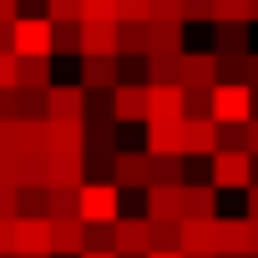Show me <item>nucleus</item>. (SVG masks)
<instances>
[{
	"label": "nucleus",
	"mask_w": 258,
	"mask_h": 258,
	"mask_svg": "<svg viewBox=\"0 0 258 258\" xmlns=\"http://www.w3.org/2000/svg\"><path fill=\"white\" fill-rule=\"evenodd\" d=\"M208 182L218 192H248L253 187V157L248 152H213L208 157Z\"/></svg>",
	"instance_id": "f257e3e1"
},
{
	"label": "nucleus",
	"mask_w": 258,
	"mask_h": 258,
	"mask_svg": "<svg viewBox=\"0 0 258 258\" xmlns=\"http://www.w3.org/2000/svg\"><path fill=\"white\" fill-rule=\"evenodd\" d=\"M11 56L16 61H51V21L36 16V21H16L11 26Z\"/></svg>",
	"instance_id": "f03ea898"
},
{
	"label": "nucleus",
	"mask_w": 258,
	"mask_h": 258,
	"mask_svg": "<svg viewBox=\"0 0 258 258\" xmlns=\"http://www.w3.org/2000/svg\"><path fill=\"white\" fill-rule=\"evenodd\" d=\"M121 218V192L111 182H86L81 187V223L86 228H111Z\"/></svg>",
	"instance_id": "7ed1b4c3"
},
{
	"label": "nucleus",
	"mask_w": 258,
	"mask_h": 258,
	"mask_svg": "<svg viewBox=\"0 0 258 258\" xmlns=\"http://www.w3.org/2000/svg\"><path fill=\"white\" fill-rule=\"evenodd\" d=\"M218 126H243V121H253V91L248 86H228V81H218L213 86V111H208Z\"/></svg>",
	"instance_id": "20e7f679"
},
{
	"label": "nucleus",
	"mask_w": 258,
	"mask_h": 258,
	"mask_svg": "<svg viewBox=\"0 0 258 258\" xmlns=\"http://www.w3.org/2000/svg\"><path fill=\"white\" fill-rule=\"evenodd\" d=\"M46 121H56V126H86V91L81 86H51L46 91Z\"/></svg>",
	"instance_id": "39448f33"
},
{
	"label": "nucleus",
	"mask_w": 258,
	"mask_h": 258,
	"mask_svg": "<svg viewBox=\"0 0 258 258\" xmlns=\"http://www.w3.org/2000/svg\"><path fill=\"white\" fill-rule=\"evenodd\" d=\"M111 187L116 192H132V187H152V157L147 152H116L111 157Z\"/></svg>",
	"instance_id": "423d86ee"
},
{
	"label": "nucleus",
	"mask_w": 258,
	"mask_h": 258,
	"mask_svg": "<svg viewBox=\"0 0 258 258\" xmlns=\"http://www.w3.org/2000/svg\"><path fill=\"white\" fill-rule=\"evenodd\" d=\"M111 253L116 258H147L152 253V238H147V218H116L111 223Z\"/></svg>",
	"instance_id": "0eeeda50"
},
{
	"label": "nucleus",
	"mask_w": 258,
	"mask_h": 258,
	"mask_svg": "<svg viewBox=\"0 0 258 258\" xmlns=\"http://www.w3.org/2000/svg\"><path fill=\"white\" fill-rule=\"evenodd\" d=\"M182 258H218V218H182V238H177Z\"/></svg>",
	"instance_id": "6e6552de"
},
{
	"label": "nucleus",
	"mask_w": 258,
	"mask_h": 258,
	"mask_svg": "<svg viewBox=\"0 0 258 258\" xmlns=\"http://www.w3.org/2000/svg\"><path fill=\"white\" fill-rule=\"evenodd\" d=\"M182 116V86H147V126H177Z\"/></svg>",
	"instance_id": "1a4fd4ad"
},
{
	"label": "nucleus",
	"mask_w": 258,
	"mask_h": 258,
	"mask_svg": "<svg viewBox=\"0 0 258 258\" xmlns=\"http://www.w3.org/2000/svg\"><path fill=\"white\" fill-rule=\"evenodd\" d=\"M16 258H51V223L16 218Z\"/></svg>",
	"instance_id": "9d476101"
},
{
	"label": "nucleus",
	"mask_w": 258,
	"mask_h": 258,
	"mask_svg": "<svg viewBox=\"0 0 258 258\" xmlns=\"http://www.w3.org/2000/svg\"><path fill=\"white\" fill-rule=\"evenodd\" d=\"M111 121H147V81H121L111 91Z\"/></svg>",
	"instance_id": "9b49d317"
},
{
	"label": "nucleus",
	"mask_w": 258,
	"mask_h": 258,
	"mask_svg": "<svg viewBox=\"0 0 258 258\" xmlns=\"http://www.w3.org/2000/svg\"><path fill=\"white\" fill-rule=\"evenodd\" d=\"M213 152H218V121L182 116V157H213Z\"/></svg>",
	"instance_id": "f8f14e48"
},
{
	"label": "nucleus",
	"mask_w": 258,
	"mask_h": 258,
	"mask_svg": "<svg viewBox=\"0 0 258 258\" xmlns=\"http://www.w3.org/2000/svg\"><path fill=\"white\" fill-rule=\"evenodd\" d=\"M213 86H218V56L182 51V91H213Z\"/></svg>",
	"instance_id": "ddd939ff"
},
{
	"label": "nucleus",
	"mask_w": 258,
	"mask_h": 258,
	"mask_svg": "<svg viewBox=\"0 0 258 258\" xmlns=\"http://www.w3.org/2000/svg\"><path fill=\"white\" fill-rule=\"evenodd\" d=\"M121 86V61L116 56H86L81 61V91H116Z\"/></svg>",
	"instance_id": "4468645a"
},
{
	"label": "nucleus",
	"mask_w": 258,
	"mask_h": 258,
	"mask_svg": "<svg viewBox=\"0 0 258 258\" xmlns=\"http://www.w3.org/2000/svg\"><path fill=\"white\" fill-rule=\"evenodd\" d=\"M81 253H86V223L81 218L51 223V258H81Z\"/></svg>",
	"instance_id": "2eb2a0df"
},
{
	"label": "nucleus",
	"mask_w": 258,
	"mask_h": 258,
	"mask_svg": "<svg viewBox=\"0 0 258 258\" xmlns=\"http://www.w3.org/2000/svg\"><path fill=\"white\" fill-rule=\"evenodd\" d=\"M116 56V21H81V61Z\"/></svg>",
	"instance_id": "dca6fc26"
},
{
	"label": "nucleus",
	"mask_w": 258,
	"mask_h": 258,
	"mask_svg": "<svg viewBox=\"0 0 258 258\" xmlns=\"http://www.w3.org/2000/svg\"><path fill=\"white\" fill-rule=\"evenodd\" d=\"M218 258H248V218H218Z\"/></svg>",
	"instance_id": "f3484780"
},
{
	"label": "nucleus",
	"mask_w": 258,
	"mask_h": 258,
	"mask_svg": "<svg viewBox=\"0 0 258 258\" xmlns=\"http://www.w3.org/2000/svg\"><path fill=\"white\" fill-rule=\"evenodd\" d=\"M182 218H218V187L213 182H187L182 187Z\"/></svg>",
	"instance_id": "a211bd4d"
},
{
	"label": "nucleus",
	"mask_w": 258,
	"mask_h": 258,
	"mask_svg": "<svg viewBox=\"0 0 258 258\" xmlns=\"http://www.w3.org/2000/svg\"><path fill=\"white\" fill-rule=\"evenodd\" d=\"M147 218L182 223V187H147Z\"/></svg>",
	"instance_id": "6ab92c4d"
},
{
	"label": "nucleus",
	"mask_w": 258,
	"mask_h": 258,
	"mask_svg": "<svg viewBox=\"0 0 258 258\" xmlns=\"http://www.w3.org/2000/svg\"><path fill=\"white\" fill-rule=\"evenodd\" d=\"M147 46H152V56H177L182 51V26L177 21H152L147 26Z\"/></svg>",
	"instance_id": "aec40b11"
},
{
	"label": "nucleus",
	"mask_w": 258,
	"mask_h": 258,
	"mask_svg": "<svg viewBox=\"0 0 258 258\" xmlns=\"http://www.w3.org/2000/svg\"><path fill=\"white\" fill-rule=\"evenodd\" d=\"M213 56H218V61L248 56V26H218V31H213Z\"/></svg>",
	"instance_id": "412c9836"
},
{
	"label": "nucleus",
	"mask_w": 258,
	"mask_h": 258,
	"mask_svg": "<svg viewBox=\"0 0 258 258\" xmlns=\"http://www.w3.org/2000/svg\"><path fill=\"white\" fill-rule=\"evenodd\" d=\"M147 157H182V121L177 126H147Z\"/></svg>",
	"instance_id": "4be33fe9"
},
{
	"label": "nucleus",
	"mask_w": 258,
	"mask_h": 258,
	"mask_svg": "<svg viewBox=\"0 0 258 258\" xmlns=\"http://www.w3.org/2000/svg\"><path fill=\"white\" fill-rule=\"evenodd\" d=\"M147 86H182V51L177 56H147Z\"/></svg>",
	"instance_id": "5701e85b"
},
{
	"label": "nucleus",
	"mask_w": 258,
	"mask_h": 258,
	"mask_svg": "<svg viewBox=\"0 0 258 258\" xmlns=\"http://www.w3.org/2000/svg\"><path fill=\"white\" fill-rule=\"evenodd\" d=\"M51 61H16V91H51Z\"/></svg>",
	"instance_id": "b1692460"
},
{
	"label": "nucleus",
	"mask_w": 258,
	"mask_h": 258,
	"mask_svg": "<svg viewBox=\"0 0 258 258\" xmlns=\"http://www.w3.org/2000/svg\"><path fill=\"white\" fill-rule=\"evenodd\" d=\"M152 187H187L182 157H152Z\"/></svg>",
	"instance_id": "393cba45"
},
{
	"label": "nucleus",
	"mask_w": 258,
	"mask_h": 258,
	"mask_svg": "<svg viewBox=\"0 0 258 258\" xmlns=\"http://www.w3.org/2000/svg\"><path fill=\"white\" fill-rule=\"evenodd\" d=\"M51 213V192L46 187H26V192H16V218H46ZM51 223V218H46Z\"/></svg>",
	"instance_id": "a878e982"
},
{
	"label": "nucleus",
	"mask_w": 258,
	"mask_h": 258,
	"mask_svg": "<svg viewBox=\"0 0 258 258\" xmlns=\"http://www.w3.org/2000/svg\"><path fill=\"white\" fill-rule=\"evenodd\" d=\"M116 56H152L147 26H116Z\"/></svg>",
	"instance_id": "bb28decb"
},
{
	"label": "nucleus",
	"mask_w": 258,
	"mask_h": 258,
	"mask_svg": "<svg viewBox=\"0 0 258 258\" xmlns=\"http://www.w3.org/2000/svg\"><path fill=\"white\" fill-rule=\"evenodd\" d=\"M116 26H152V0H116Z\"/></svg>",
	"instance_id": "cd10ccee"
},
{
	"label": "nucleus",
	"mask_w": 258,
	"mask_h": 258,
	"mask_svg": "<svg viewBox=\"0 0 258 258\" xmlns=\"http://www.w3.org/2000/svg\"><path fill=\"white\" fill-rule=\"evenodd\" d=\"M51 26H81V0H46Z\"/></svg>",
	"instance_id": "c85d7f7f"
},
{
	"label": "nucleus",
	"mask_w": 258,
	"mask_h": 258,
	"mask_svg": "<svg viewBox=\"0 0 258 258\" xmlns=\"http://www.w3.org/2000/svg\"><path fill=\"white\" fill-rule=\"evenodd\" d=\"M66 51V56H81V26H51V56Z\"/></svg>",
	"instance_id": "c756f323"
},
{
	"label": "nucleus",
	"mask_w": 258,
	"mask_h": 258,
	"mask_svg": "<svg viewBox=\"0 0 258 258\" xmlns=\"http://www.w3.org/2000/svg\"><path fill=\"white\" fill-rule=\"evenodd\" d=\"M51 223H61V218H81V192H51V213H46Z\"/></svg>",
	"instance_id": "7c9ffc66"
},
{
	"label": "nucleus",
	"mask_w": 258,
	"mask_h": 258,
	"mask_svg": "<svg viewBox=\"0 0 258 258\" xmlns=\"http://www.w3.org/2000/svg\"><path fill=\"white\" fill-rule=\"evenodd\" d=\"M21 157V121H0V162Z\"/></svg>",
	"instance_id": "2f4dec72"
},
{
	"label": "nucleus",
	"mask_w": 258,
	"mask_h": 258,
	"mask_svg": "<svg viewBox=\"0 0 258 258\" xmlns=\"http://www.w3.org/2000/svg\"><path fill=\"white\" fill-rule=\"evenodd\" d=\"M81 21H116V0H81Z\"/></svg>",
	"instance_id": "473e14b6"
},
{
	"label": "nucleus",
	"mask_w": 258,
	"mask_h": 258,
	"mask_svg": "<svg viewBox=\"0 0 258 258\" xmlns=\"http://www.w3.org/2000/svg\"><path fill=\"white\" fill-rule=\"evenodd\" d=\"M187 21H213V0H182V26Z\"/></svg>",
	"instance_id": "72a5a7b5"
},
{
	"label": "nucleus",
	"mask_w": 258,
	"mask_h": 258,
	"mask_svg": "<svg viewBox=\"0 0 258 258\" xmlns=\"http://www.w3.org/2000/svg\"><path fill=\"white\" fill-rule=\"evenodd\" d=\"M86 253H111V228H86Z\"/></svg>",
	"instance_id": "f704fd0d"
},
{
	"label": "nucleus",
	"mask_w": 258,
	"mask_h": 258,
	"mask_svg": "<svg viewBox=\"0 0 258 258\" xmlns=\"http://www.w3.org/2000/svg\"><path fill=\"white\" fill-rule=\"evenodd\" d=\"M0 258H16V218H0Z\"/></svg>",
	"instance_id": "c9c22d12"
},
{
	"label": "nucleus",
	"mask_w": 258,
	"mask_h": 258,
	"mask_svg": "<svg viewBox=\"0 0 258 258\" xmlns=\"http://www.w3.org/2000/svg\"><path fill=\"white\" fill-rule=\"evenodd\" d=\"M0 91H16V56L0 51Z\"/></svg>",
	"instance_id": "e433bc0d"
},
{
	"label": "nucleus",
	"mask_w": 258,
	"mask_h": 258,
	"mask_svg": "<svg viewBox=\"0 0 258 258\" xmlns=\"http://www.w3.org/2000/svg\"><path fill=\"white\" fill-rule=\"evenodd\" d=\"M243 86H248V91H258V51H248V56H243Z\"/></svg>",
	"instance_id": "4c0bfd02"
},
{
	"label": "nucleus",
	"mask_w": 258,
	"mask_h": 258,
	"mask_svg": "<svg viewBox=\"0 0 258 258\" xmlns=\"http://www.w3.org/2000/svg\"><path fill=\"white\" fill-rule=\"evenodd\" d=\"M21 21V0H0V26H16Z\"/></svg>",
	"instance_id": "58836bf2"
},
{
	"label": "nucleus",
	"mask_w": 258,
	"mask_h": 258,
	"mask_svg": "<svg viewBox=\"0 0 258 258\" xmlns=\"http://www.w3.org/2000/svg\"><path fill=\"white\" fill-rule=\"evenodd\" d=\"M0 121H16V91H0Z\"/></svg>",
	"instance_id": "ea45409f"
},
{
	"label": "nucleus",
	"mask_w": 258,
	"mask_h": 258,
	"mask_svg": "<svg viewBox=\"0 0 258 258\" xmlns=\"http://www.w3.org/2000/svg\"><path fill=\"white\" fill-rule=\"evenodd\" d=\"M243 132H248V157L258 162V116H253V121H243Z\"/></svg>",
	"instance_id": "a19ab883"
},
{
	"label": "nucleus",
	"mask_w": 258,
	"mask_h": 258,
	"mask_svg": "<svg viewBox=\"0 0 258 258\" xmlns=\"http://www.w3.org/2000/svg\"><path fill=\"white\" fill-rule=\"evenodd\" d=\"M243 218H253V223H258V182L248 187V213H243Z\"/></svg>",
	"instance_id": "79ce46f5"
},
{
	"label": "nucleus",
	"mask_w": 258,
	"mask_h": 258,
	"mask_svg": "<svg viewBox=\"0 0 258 258\" xmlns=\"http://www.w3.org/2000/svg\"><path fill=\"white\" fill-rule=\"evenodd\" d=\"M248 258H258V223L248 218Z\"/></svg>",
	"instance_id": "37998d69"
},
{
	"label": "nucleus",
	"mask_w": 258,
	"mask_h": 258,
	"mask_svg": "<svg viewBox=\"0 0 258 258\" xmlns=\"http://www.w3.org/2000/svg\"><path fill=\"white\" fill-rule=\"evenodd\" d=\"M0 51H11V26H0Z\"/></svg>",
	"instance_id": "c03bdc74"
},
{
	"label": "nucleus",
	"mask_w": 258,
	"mask_h": 258,
	"mask_svg": "<svg viewBox=\"0 0 258 258\" xmlns=\"http://www.w3.org/2000/svg\"><path fill=\"white\" fill-rule=\"evenodd\" d=\"M248 21H258V0H248Z\"/></svg>",
	"instance_id": "a18cd8bd"
},
{
	"label": "nucleus",
	"mask_w": 258,
	"mask_h": 258,
	"mask_svg": "<svg viewBox=\"0 0 258 258\" xmlns=\"http://www.w3.org/2000/svg\"><path fill=\"white\" fill-rule=\"evenodd\" d=\"M147 258H182V253H147Z\"/></svg>",
	"instance_id": "49530a36"
},
{
	"label": "nucleus",
	"mask_w": 258,
	"mask_h": 258,
	"mask_svg": "<svg viewBox=\"0 0 258 258\" xmlns=\"http://www.w3.org/2000/svg\"><path fill=\"white\" fill-rule=\"evenodd\" d=\"M81 258H116V253H81Z\"/></svg>",
	"instance_id": "de8ad7c7"
},
{
	"label": "nucleus",
	"mask_w": 258,
	"mask_h": 258,
	"mask_svg": "<svg viewBox=\"0 0 258 258\" xmlns=\"http://www.w3.org/2000/svg\"><path fill=\"white\" fill-rule=\"evenodd\" d=\"M253 182H258V162H253Z\"/></svg>",
	"instance_id": "09e8293b"
},
{
	"label": "nucleus",
	"mask_w": 258,
	"mask_h": 258,
	"mask_svg": "<svg viewBox=\"0 0 258 258\" xmlns=\"http://www.w3.org/2000/svg\"><path fill=\"white\" fill-rule=\"evenodd\" d=\"M208 258H213V253H208Z\"/></svg>",
	"instance_id": "8fccbe9b"
}]
</instances>
